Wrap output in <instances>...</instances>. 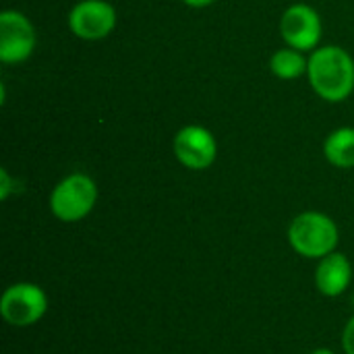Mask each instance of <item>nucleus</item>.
Wrapping results in <instances>:
<instances>
[{"instance_id":"f257e3e1","label":"nucleus","mask_w":354,"mask_h":354,"mask_svg":"<svg viewBox=\"0 0 354 354\" xmlns=\"http://www.w3.org/2000/svg\"><path fill=\"white\" fill-rule=\"evenodd\" d=\"M307 77L313 91L326 102H344L354 89V60L340 46L315 48L309 56Z\"/></svg>"},{"instance_id":"f03ea898","label":"nucleus","mask_w":354,"mask_h":354,"mask_svg":"<svg viewBox=\"0 0 354 354\" xmlns=\"http://www.w3.org/2000/svg\"><path fill=\"white\" fill-rule=\"evenodd\" d=\"M340 232L336 222L322 212H303L288 226L290 247L307 259H322L336 251Z\"/></svg>"},{"instance_id":"7ed1b4c3","label":"nucleus","mask_w":354,"mask_h":354,"mask_svg":"<svg viewBox=\"0 0 354 354\" xmlns=\"http://www.w3.org/2000/svg\"><path fill=\"white\" fill-rule=\"evenodd\" d=\"M97 203V185L89 174L73 172L64 176L50 193V212L60 222H79L91 214Z\"/></svg>"},{"instance_id":"20e7f679","label":"nucleus","mask_w":354,"mask_h":354,"mask_svg":"<svg viewBox=\"0 0 354 354\" xmlns=\"http://www.w3.org/2000/svg\"><path fill=\"white\" fill-rule=\"evenodd\" d=\"M48 311V295L31 282L10 284L0 297V315L12 328L35 326Z\"/></svg>"},{"instance_id":"39448f33","label":"nucleus","mask_w":354,"mask_h":354,"mask_svg":"<svg viewBox=\"0 0 354 354\" xmlns=\"http://www.w3.org/2000/svg\"><path fill=\"white\" fill-rule=\"evenodd\" d=\"M68 27L79 39H104L116 27V8L108 0H81L68 15Z\"/></svg>"},{"instance_id":"423d86ee","label":"nucleus","mask_w":354,"mask_h":354,"mask_svg":"<svg viewBox=\"0 0 354 354\" xmlns=\"http://www.w3.org/2000/svg\"><path fill=\"white\" fill-rule=\"evenodd\" d=\"M174 156L189 170H207L218 158V143L209 129L199 124L183 127L174 137Z\"/></svg>"},{"instance_id":"0eeeda50","label":"nucleus","mask_w":354,"mask_h":354,"mask_svg":"<svg viewBox=\"0 0 354 354\" xmlns=\"http://www.w3.org/2000/svg\"><path fill=\"white\" fill-rule=\"evenodd\" d=\"M322 19L317 10L309 4H292L284 10L280 19V35L288 48L307 52L317 48L322 39Z\"/></svg>"},{"instance_id":"6e6552de","label":"nucleus","mask_w":354,"mask_h":354,"mask_svg":"<svg viewBox=\"0 0 354 354\" xmlns=\"http://www.w3.org/2000/svg\"><path fill=\"white\" fill-rule=\"evenodd\" d=\"M35 48V29L19 10H2L0 15V60L6 64L23 62Z\"/></svg>"},{"instance_id":"1a4fd4ad","label":"nucleus","mask_w":354,"mask_h":354,"mask_svg":"<svg viewBox=\"0 0 354 354\" xmlns=\"http://www.w3.org/2000/svg\"><path fill=\"white\" fill-rule=\"evenodd\" d=\"M353 282V266L344 253H330L319 259L315 270V286L324 297H340Z\"/></svg>"},{"instance_id":"9d476101","label":"nucleus","mask_w":354,"mask_h":354,"mask_svg":"<svg viewBox=\"0 0 354 354\" xmlns=\"http://www.w3.org/2000/svg\"><path fill=\"white\" fill-rule=\"evenodd\" d=\"M326 160L336 168H354V129L340 127L332 131L324 143Z\"/></svg>"},{"instance_id":"9b49d317","label":"nucleus","mask_w":354,"mask_h":354,"mask_svg":"<svg viewBox=\"0 0 354 354\" xmlns=\"http://www.w3.org/2000/svg\"><path fill=\"white\" fill-rule=\"evenodd\" d=\"M307 66H309V58H305L301 50H295V48H288V46L274 52V56L270 60L272 73L278 79H286V81L299 79L301 75H305Z\"/></svg>"},{"instance_id":"f8f14e48","label":"nucleus","mask_w":354,"mask_h":354,"mask_svg":"<svg viewBox=\"0 0 354 354\" xmlns=\"http://www.w3.org/2000/svg\"><path fill=\"white\" fill-rule=\"evenodd\" d=\"M342 351L344 354H354V317L348 319L342 332Z\"/></svg>"},{"instance_id":"ddd939ff","label":"nucleus","mask_w":354,"mask_h":354,"mask_svg":"<svg viewBox=\"0 0 354 354\" xmlns=\"http://www.w3.org/2000/svg\"><path fill=\"white\" fill-rule=\"evenodd\" d=\"M8 193H10V176H8V172L2 168V170H0V199H6Z\"/></svg>"},{"instance_id":"4468645a","label":"nucleus","mask_w":354,"mask_h":354,"mask_svg":"<svg viewBox=\"0 0 354 354\" xmlns=\"http://www.w3.org/2000/svg\"><path fill=\"white\" fill-rule=\"evenodd\" d=\"M187 6H193V8H205V6H212L220 0H183Z\"/></svg>"},{"instance_id":"2eb2a0df","label":"nucleus","mask_w":354,"mask_h":354,"mask_svg":"<svg viewBox=\"0 0 354 354\" xmlns=\"http://www.w3.org/2000/svg\"><path fill=\"white\" fill-rule=\"evenodd\" d=\"M311 354H336L334 351H330V348H315Z\"/></svg>"}]
</instances>
